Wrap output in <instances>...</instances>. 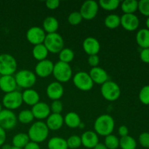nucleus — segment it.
Returning <instances> with one entry per match:
<instances>
[{"instance_id":"nucleus-1","label":"nucleus","mask_w":149,"mask_h":149,"mask_svg":"<svg viewBox=\"0 0 149 149\" xmlns=\"http://www.w3.org/2000/svg\"><path fill=\"white\" fill-rule=\"evenodd\" d=\"M114 127V119L109 114L100 115L94 122L95 132L100 136L106 137L112 134Z\"/></svg>"},{"instance_id":"nucleus-2","label":"nucleus","mask_w":149,"mask_h":149,"mask_svg":"<svg viewBox=\"0 0 149 149\" xmlns=\"http://www.w3.org/2000/svg\"><path fill=\"white\" fill-rule=\"evenodd\" d=\"M48 135H49V129L45 122L42 121L33 122L31 126L29 127L28 132V136L30 139V141L36 143L38 144L44 142L47 138Z\"/></svg>"},{"instance_id":"nucleus-3","label":"nucleus","mask_w":149,"mask_h":149,"mask_svg":"<svg viewBox=\"0 0 149 149\" xmlns=\"http://www.w3.org/2000/svg\"><path fill=\"white\" fill-rule=\"evenodd\" d=\"M16 84L18 87L25 89H30L36 84V76L33 71L23 69L17 71L15 76Z\"/></svg>"},{"instance_id":"nucleus-4","label":"nucleus","mask_w":149,"mask_h":149,"mask_svg":"<svg viewBox=\"0 0 149 149\" xmlns=\"http://www.w3.org/2000/svg\"><path fill=\"white\" fill-rule=\"evenodd\" d=\"M43 44L49 52L52 54L59 53L64 47V41L58 33H47Z\"/></svg>"},{"instance_id":"nucleus-5","label":"nucleus","mask_w":149,"mask_h":149,"mask_svg":"<svg viewBox=\"0 0 149 149\" xmlns=\"http://www.w3.org/2000/svg\"><path fill=\"white\" fill-rule=\"evenodd\" d=\"M17 68L16 59L7 53L0 55V74L1 76H13Z\"/></svg>"},{"instance_id":"nucleus-6","label":"nucleus","mask_w":149,"mask_h":149,"mask_svg":"<svg viewBox=\"0 0 149 149\" xmlns=\"http://www.w3.org/2000/svg\"><path fill=\"white\" fill-rule=\"evenodd\" d=\"M52 74L58 82L65 83L72 77V68L68 63L58 61L54 64Z\"/></svg>"},{"instance_id":"nucleus-7","label":"nucleus","mask_w":149,"mask_h":149,"mask_svg":"<svg viewBox=\"0 0 149 149\" xmlns=\"http://www.w3.org/2000/svg\"><path fill=\"white\" fill-rule=\"evenodd\" d=\"M100 93L106 100L113 102L120 97L121 89L116 82L109 80L101 85Z\"/></svg>"},{"instance_id":"nucleus-8","label":"nucleus","mask_w":149,"mask_h":149,"mask_svg":"<svg viewBox=\"0 0 149 149\" xmlns=\"http://www.w3.org/2000/svg\"><path fill=\"white\" fill-rule=\"evenodd\" d=\"M73 82L75 87L81 91H90L94 85L88 73L84 71L77 72L73 77Z\"/></svg>"},{"instance_id":"nucleus-9","label":"nucleus","mask_w":149,"mask_h":149,"mask_svg":"<svg viewBox=\"0 0 149 149\" xmlns=\"http://www.w3.org/2000/svg\"><path fill=\"white\" fill-rule=\"evenodd\" d=\"M23 103L22 93L15 90L11 93H6L2 98V104L6 109L13 111L18 109Z\"/></svg>"},{"instance_id":"nucleus-10","label":"nucleus","mask_w":149,"mask_h":149,"mask_svg":"<svg viewBox=\"0 0 149 149\" xmlns=\"http://www.w3.org/2000/svg\"><path fill=\"white\" fill-rule=\"evenodd\" d=\"M99 10V4L94 0H87L84 1L80 8V14L83 19L90 20L97 15Z\"/></svg>"},{"instance_id":"nucleus-11","label":"nucleus","mask_w":149,"mask_h":149,"mask_svg":"<svg viewBox=\"0 0 149 149\" xmlns=\"http://www.w3.org/2000/svg\"><path fill=\"white\" fill-rule=\"evenodd\" d=\"M17 118L13 111L2 109L0 112V127L4 130H10L16 126Z\"/></svg>"},{"instance_id":"nucleus-12","label":"nucleus","mask_w":149,"mask_h":149,"mask_svg":"<svg viewBox=\"0 0 149 149\" xmlns=\"http://www.w3.org/2000/svg\"><path fill=\"white\" fill-rule=\"evenodd\" d=\"M46 33L43 29L39 26H32L26 32V39L28 42L33 45L43 44Z\"/></svg>"},{"instance_id":"nucleus-13","label":"nucleus","mask_w":149,"mask_h":149,"mask_svg":"<svg viewBox=\"0 0 149 149\" xmlns=\"http://www.w3.org/2000/svg\"><path fill=\"white\" fill-rule=\"evenodd\" d=\"M54 63L48 59L39 61L35 66V74L40 78H46L52 74Z\"/></svg>"},{"instance_id":"nucleus-14","label":"nucleus","mask_w":149,"mask_h":149,"mask_svg":"<svg viewBox=\"0 0 149 149\" xmlns=\"http://www.w3.org/2000/svg\"><path fill=\"white\" fill-rule=\"evenodd\" d=\"M140 20L135 14H124L121 17L120 25L128 31H135L139 26Z\"/></svg>"},{"instance_id":"nucleus-15","label":"nucleus","mask_w":149,"mask_h":149,"mask_svg":"<svg viewBox=\"0 0 149 149\" xmlns=\"http://www.w3.org/2000/svg\"><path fill=\"white\" fill-rule=\"evenodd\" d=\"M31 112L33 115V117L39 120L45 119L50 115L51 110L50 107L47 103L45 102H39L34 106H32Z\"/></svg>"},{"instance_id":"nucleus-16","label":"nucleus","mask_w":149,"mask_h":149,"mask_svg":"<svg viewBox=\"0 0 149 149\" xmlns=\"http://www.w3.org/2000/svg\"><path fill=\"white\" fill-rule=\"evenodd\" d=\"M46 93L47 97L51 99L52 101L60 100L63 95V87L61 83L58 82V81H53L47 87Z\"/></svg>"},{"instance_id":"nucleus-17","label":"nucleus","mask_w":149,"mask_h":149,"mask_svg":"<svg viewBox=\"0 0 149 149\" xmlns=\"http://www.w3.org/2000/svg\"><path fill=\"white\" fill-rule=\"evenodd\" d=\"M82 47L84 52L90 56L98 54L100 49V45L97 39L90 36L83 41Z\"/></svg>"},{"instance_id":"nucleus-18","label":"nucleus","mask_w":149,"mask_h":149,"mask_svg":"<svg viewBox=\"0 0 149 149\" xmlns=\"http://www.w3.org/2000/svg\"><path fill=\"white\" fill-rule=\"evenodd\" d=\"M89 75L91 77L93 83L97 84H103L105 82L109 81V75L106 70L101 67H95L92 68L90 71Z\"/></svg>"},{"instance_id":"nucleus-19","label":"nucleus","mask_w":149,"mask_h":149,"mask_svg":"<svg viewBox=\"0 0 149 149\" xmlns=\"http://www.w3.org/2000/svg\"><path fill=\"white\" fill-rule=\"evenodd\" d=\"M81 145L87 148H94L99 143L98 135L93 131H86L81 135Z\"/></svg>"},{"instance_id":"nucleus-20","label":"nucleus","mask_w":149,"mask_h":149,"mask_svg":"<svg viewBox=\"0 0 149 149\" xmlns=\"http://www.w3.org/2000/svg\"><path fill=\"white\" fill-rule=\"evenodd\" d=\"M45 124L47 126L49 130H58L63 125V117L61 113H50V115L47 118Z\"/></svg>"},{"instance_id":"nucleus-21","label":"nucleus","mask_w":149,"mask_h":149,"mask_svg":"<svg viewBox=\"0 0 149 149\" xmlns=\"http://www.w3.org/2000/svg\"><path fill=\"white\" fill-rule=\"evenodd\" d=\"M15 79L13 76H1L0 77V90L5 93H11L17 88Z\"/></svg>"},{"instance_id":"nucleus-22","label":"nucleus","mask_w":149,"mask_h":149,"mask_svg":"<svg viewBox=\"0 0 149 149\" xmlns=\"http://www.w3.org/2000/svg\"><path fill=\"white\" fill-rule=\"evenodd\" d=\"M22 99L23 103H25L28 106H33L39 103L40 96L38 92L33 89H26L22 93Z\"/></svg>"},{"instance_id":"nucleus-23","label":"nucleus","mask_w":149,"mask_h":149,"mask_svg":"<svg viewBox=\"0 0 149 149\" xmlns=\"http://www.w3.org/2000/svg\"><path fill=\"white\" fill-rule=\"evenodd\" d=\"M42 26H43L42 29L45 33H56L59 28V22L53 16H48L44 20Z\"/></svg>"},{"instance_id":"nucleus-24","label":"nucleus","mask_w":149,"mask_h":149,"mask_svg":"<svg viewBox=\"0 0 149 149\" xmlns=\"http://www.w3.org/2000/svg\"><path fill=\"white\" fill-rule=\"evenodd\" d=\"M136 42L143 49L149 48V30L148 29H140L137 32Z\"/></svg>"},{"instance_id":"nucleus-25","label":"nucleus","mask_w":149,"mask_h":149,"mask_svg":"<svg viewBox=\"0 0 149 149\" xmlns=\"http://www.w3.org/2000/svg\"><path fill=\"white\" fill-rule=\"evenodd\" d=\"M64 123L69 128L79 127L81 122L80 116L75 112H68L63 118Z\"/></svg>"},{"instance_id":"nucleus-26","label":"nucleus","mask_w":149,"mask_h":149,"mask_svg":"<svg viewBox=\"0 0 149 149\" xmlns=\"http://www.w3.org/2000/svg\"><path fill=\"white\" fill-rule=\"evenodd\" d=\"M49 51L46 48L44 44L34 45L32 49V55L33 57L38 61H42L43 60L47 59Z\"/></svg>"},{"instance_id":"nucleus-27","label":"nucleus","mask_w":149,"mask_h":149,"mask_svg":"<svg viewBox=\"0 0 149 149\" xmlns=\"http://www.w3.org/2000/svg\"><path fill=\"white\" fill-rule=\"evenodd\" d=\"M30 142V139H29L28 134L23 133V132H20L15 135L13 138V146L17 147L23 149L24 147L27 145Z\"/></svg>"},{"instance_id":"nucleus-28","label":"nucleus","mask_w":149,"mask_h":149,"mask_svg":"<svg viewBox=\"0 0 149 149\" xmlns=\"http://www.w3.org/2000/svg\"><path fill=\"white\" fill-rule=\"evenodd\" d=\"M48 149H68L66 140L61 137H53L47 143Z\"/></svg>"},{"instance_id":"nucleus-29","label":"nucleus","mask_w":149,"mask_h":149,"mask_svg":"<svg viewBox=\"0 0 149 149\" xmlns=\"http://www.w3.org/2000/svg\"><path fill=\"white\" fill-rule=\"evenodd\" d=\"M138 7V1L136 0H125L121 4V8L124 14H135Z\"/></svg>"},{"instance_id":"nucleus-30","label":"nucleus","mask_w":149,"mask_h":149,"mask_svg":"<svg viewBox=\"0 0 149 149\" xmlns=\"http://www.w3.org/2000/svg\"><path fill=\"white\" fill-rule=\"evenodd\" d=\"M121 17L116 14H110L105 17L104 24L108 29H114L120 26Z\"/></svg>"},{"instance_id":"nucleus-31","label":"nucleus","mask_w":149,"mask_h":149,"mask_svg":"<svg viewBox=\"0 0 149 149\" xmlns=\"http://www.w3.org/2000/svg\"><path fill=\"white\" fill-rule=\"evenodd\" d=\"M119 147L122 149H136V141L130 135L122 137L119 139Z\"/></svg>"},{"instance_id":"nucleus-32","label":"nucleus","mask_w":149,"mask_h":149,"mask_svg":"<svg viewBox=\"0 0 149 149\" xmlns=\"http://www.w3.org/2000/svg\"><path fill=\"white\" fill-rule=\"evenodd\" d=\"M99 7L107 11H113L116 10L120 4L119 0H100L98 2Z\"/></svg>"},{"instance_id":"nucleus-33","label":"nucleus","mask_w":149,"mask_h":149,"mask_svg":"<svg viewBox=\"0 0 149 149\" xmlns=\"http://www.w3.org/2000/svg\"><path fill=\"white\" fill-rule=\"evenodd\" d=\"M74 56L75 55L72 49L70 48H63L59 52V61L69 64V63L74 60Z\"/></svg>"},{"instance_id":"nucleus-34","label":"nucleus","mask_w":149,"mask_h":149,"mask_svg":"<svg viewBox=\"0 0 149 149\" xmlns=\"http://www.w3.org/2000/svg\"><path fill=\"white\" fill-rule=\"evenodd\" d=\"M17 118V120H18L20 123L24 124V125L31 123V122H33V119H34L31 111L28 110V109H24V110L21 111L19 113Z\"/></svg>"},{"instance_id":"nucleus-35","label":"nucleus","mask_w":149,"mask_h":149,"mask_svg":"<svg viewBox=\"0 0 149 149\" xmlns=\"http://www.w3.org/2000/svg\"><path fill=\"white\" fill-rule=\"evenodd\" d=\"M104 145L108 149H117L119 147V139L116 135L111 134L105 138Z\"/></svg>"},{"instance_id":"nucleus-36","label":"nucleus","mask_w":149,"mask_h":149,"mask_svg":"<svg viewBox=\"0 0 149 149\" xmlns=\"http://www.w3.org/2000/svg\"><path fill=\"white\" fill-rule=\"evenodd\" d=\"M68 148L77 149L81 146V138L78 135H71L66 140Z\"/></svg>"},{"instance_id":"nucleus-37","label":"nucleus","mask_w":149,"mask_h":149,"mask_svg":"<svg viewBox=\"0 0 149 149\" xmlns=\"http://www.w3.org/2000/svg\"><path fill=\"white\" fill-rule=\"evenodd\" d=\"M138 97L141 103L144 105H149V85H145L141 88Z\"/></svg>"},{"instance_id":"nucleus-38","label":"nucleus","mask_w":149,"mask_h":149,"mask_svg":"<svg viewBox=\"0 0 149 149\" xmlns=\"http://www.w3.org/2000/svg\"><path fill=\"white\" fill-rule=\"evenodd\" d=\"M83 20L82 17H81V14H80L79 12H73L71 14L68 15V21L72 26H77V25L79 24L81 22V20Z\"/></svg>"},{"instance_id":"nucleus-39","label":"nucleus","mask_w":149,"mask_h":149,"mask_svg":"<svg viewBox=\"0 0 149 149\" xmlns=\"http://www.w3.org/2000/svg\"><path fill=\"white\" fill-rule=\"evenodd\" d=\"M138 10H139L141 14L149 17V0H141L138 1Z\"/></svg>"},{"instance_id":"nucleus-40","label":"nucleus","mask_w":149,"mask_h":149,"mask_svg":"<svg viewBox=\"0 0 149 149\" xmlns=\"http://www.w3.org/2000/svg\"><path fill=\"white\" fill-rule=\"evenodd\" d=\"M49 107H50V110L52 113H61L63 109L62 102L60 100H53Z\"/></svg>"},{"instance_id":"nucleus-41","label":"nucleus","mask_w":149,"mask_h":149,"mask_svg":"<svg viewBox=\"0 0 149 149\" xmlns=\"http://www.w3.org/2000/svg\"><path fill=\"white\" fill-rule=\"evenodd\" d=\"M138 141H139L140 144H141L143 148H149V132H142V133L139 135Z\"/></svg>"},{"instance_id":"nucleus-42","label":"nucleus","mask_w":149,"mask_h":149,"mask_svg":"<svg viewBox=\"0 0 149 149\" xmlns=\"http://www.w3.org/2000/svg\"><path fill=\"white\" fill-rule=\"evenodd\" d=\"M100 63V58H99L98 55H90L88 58V63L92 68H95V67L98 66V64Z\"/></svg>"},{"instance_id":"nucleus-43","label":"nucleus","mask_w":149,"mask_h":149,"mask_svg":"<svg viewBox=\"0 0 149 149\" xmlns=\"http://www.w3.org/2000/svg\"><path fill=\"white\" fill-rule=\"evenodd\" d=\"M45 4L49 10H53L59 7L60 1L59 0H47L45 2Z\"/></svg>"},{"instance_id":"nucleus-44","label":"nucleus","mask_w":149,"mask_h":149,"mask_svg":"<svg viewBox=\"0 0 149 149\" xmlns=\"http://www.w3.org/2000/svg\"><path fill=\"white\" fill-rule=\"evenodd\" d=\"M140 58L143 62L149 63V48H145L141 51Z\"/></svg>"},{"instance_id":"nucleus-45","label":"nucleus","mask_w":149,"mask_h":149,"mask_svg":"<svg viewBox=\"0 0 149 149\" xmlns=\"http://www.w3.org/2000/svg\"><path fill=\"white\" fill-rule=\"evenodd\" d=\"M128 133H129V130H128L127 127L125 125H122L118 129V134L120 135L121 138L127 136L128 135Z\"/></svg>"},{"instance_id":"nucleus-46","label":"nucleus","mask_w":149,"mask_h":149,"mask_svg":"<svg viewBox=\"0 0 149 149\" xmlns=\"http://www.w3.org/2000/svg\"><path fill=\"white\" fill-rule=\"evenodd\" d=\"M6 132L4 129L0 127V146H2L6 141Z\"/></svg>"},{"instance_id":"nucleus-47","label":"nucleus","mask_w":149,"mask_h":149,"mask_svg":"<svg viewBox=\"0 0 149 149\" xmlns=\"http://www.w3.org/2000/svg\"><path fill=\"white\" fill-rule=\"evenodd\" d=\"M23 149H41V148L38 143L30 141Z\"/></svg>"},{"instance_id":"nucleus-48","label":"nucleus","mask_w":149,"mask_h":149,"mask_svg":"<svg viewBox=\"0 0 149 149\" xmlns=\"http://www.w3.org/2000/svg\"><path fill=\"white\" fill-rule=\"evenodd\" d=\"M93 149H108V148H106V146L104 145V143H98L95 146V147Z\"/></svg>"},{"instance_id":"nucleus-49","label":"nucleus","mask_w":149,"mask_h":149,"mask_svg":"<svg viewBox=\"0 0 149 149\" xmlns=\"http://www.w3.org/2000/svg\"><path fill=\"white\" fill-rule=\"evenodd\" d=\"M11 148V146L9 144H4V145L1 146V149H10Z\"/></svg>"},{"instance_id":"nucleus-50","label":"nucleus","mask_w":149,"mask_h":149,"mask_svg":"<svg viewBox=\"0 0 149 149\" xmlns=\"http://www.w3.org/2000/svg\"><path fill=\"white\" fill-rule=\"evenodd\" d=\"M146 24L147 28H148V29L149 30V17H148V18H147L146 21Z\"/></svg>"},{"instance_id":"nucleus-51","label":"nucleus","mask_w":149,"mask_h":149,"mask_svg":"<svg viewBox=\"0 0 149 149\" xmlns=\"http://www.w3.org/2000/svg\"><path fill=\"white\" fill-rule=\"evenodd\" d=\"M79 127H80L81 129H84V124L83 123V122H81V123H80V125H79Z\"/></svg>"},{"instance_id":"nucleus-52","label":"nucleus","mask_w":149,"mask_h":149,"mask_svg":"<svg viewBox=\"0 0 149 149\" xmlns=\"http://www.w3.org/2000/svg\"><path fill=\"white\" fill-rule=\"evenodd\" d=\"M10 149H22V148H17V147H15V146H11V148Z\"/></svg>"},{"instance_id":"nucleus-53","label":"nucleus","mask_w":149,"mask_h":149,"mask_svg":"<svg viewBox=\"0 0 149 149\" xmlns=\"http://www.w3.org/2000/svg\"><path fill=\"white\" fill-rule=\"evenodd\" d=\"M1 110H2V108H1V104L0 103V112H1Z\"/></svg>"}]
</instances>
